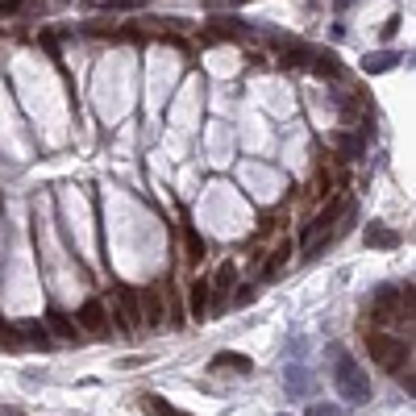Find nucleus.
Returning a JSON list of instances; mask_svg holds the SVG:
<instances>
[{"label":"nucleus","instance_id":"nucleus-5","mask_svg":"<svg viewBox=\"0 0 416 416\" xmlns=\"http://www.w3.org/2000/svg\"><path fill=\"white\" fill-rule=\"evenodd\" d=\"M75 325H83V333H92V338H100V333L108 329V308H104L100 300H88V304L79 308V317H75Z\"/></svg>","mask_w":416,"mask_h":416},{"label":"nucleus","instance_id":"nucleus-15","mask_svg":"<svg viewBox=\"0 0 416 416\" xmlns=\"http://www.w3.org/2000/svg\"><path fill=\"white\" fill-rule=\"evenodd\" d=\"M21 338H29V342H38V346H46V342H50L42 325H25V329H21Z\"/></svg>","mask_w":416,"mask_h":416},{"label":"nucleus","instance_id":"nucleus-4","mask_svg":"<svg viewBox=\"0 0 416 416\" xmlns=\"http://www.w3.org/2000/svg\"><path fill=\"white\" fill-rule=\"evenodd\" d=\"M117 321H121L125 329H138V325H142V300H138L133 288H121V292H117Z\"/></svg>","mask_w":416,"mask_h":416},{"label":"nucleus","instance_id":"nucleus-13","mask_svg":"<svg viewBox=\"0 0 416 416\" xmlns=\"http://www.w3.org/2000/svg\"><path fill=\"white\" fill-rule=\"evenodd\" d=\"M363 67H367L371 75H375V71H392V67H396V54H371Z\"/></svg>","mask_w":416,"mask_h":416},{"label":"nucleus","instance_id":"nucleus-1","mask_svg":"<svg viewBox=\"0 0 416 416\" xmlns=\"http://www.w3.org/2000/svg\"><path fill=\"white\" fill-rule=\"evenodd\" d=\"M367 350H371V358H375L383 371H400L404 358H408V342H404V338H392V333H367Z\"/></svg>","mask_w":416,"mask_h":416},{"label":"nucleus","instance_id":"nucleus-7","mask_svg":"<svg viewBox=\"0 0 416 416\" xmlns=\"http://www.w3.org/2000/svg\"><path fill=\"white\" fill-rule=\"evenodd\" d=\"M188 304H192V317H196V321H204V317H208V308H213V283H208V279H196V283H192V292H188Z\"/></svg>","mask_w":416,"mask_h":416},{"label":"nucleus","instance_id":"nucleus-6","mask_svg":"<svg viewBox=\"0 0 416 416\" xmlns=\"http://www.w3.org/2000/svg\"><path fill=\"white\" fill-rule=\"evenodd\" d=\"M208 371H213V375H250V371H254V363H250L246 354L225 350V354H217V358L208 363Z\"/></svg>","mask_w":416,"mask_h":416},{"label":"nucleus","instance_id":"nucleus-10","mask_svg":"<svg viewBox=\"0 0 416 416\" xmlns=\"http://www.w3.org/2000/svg\"><path fill=\"white\" fill-rule=\"evenodd\" d=\"M233 283H238V263H221V267H217V279H213V292L225 296Z\"/></svg>","mask_w":416,"mask_h":416},{"label":"nucleus","instance_id":"nucleus-11","mask_svg":"<svg viewBox=\"0 0 416 416\" xmlns=\"http://www.w3.org/2000/svg\"><path fill=\"white\" fill-rule=\"evenodd\" d=\"M183 238H188V263H204V254H208V246H204V238L188 225L183 229Z\"/></svg>","mask_w":416,"mask_h":416},{"label":"nucleus","instance_id":"nucleus-16","mask_svg":"<svg viewBox=\"0 0 416 416\" xmlns=\"http://www.w3.org/2000/svg\"><path fill=\"white\" fill-rule=\"evenodd\" d=\"M54 333H58V338H79V333H75V325H71V321H63V317H54Z\"/></svg>","mask_w":416,"mask_h":416},{"label":"nucleus","instance_id":"nucleus-8","mask_svg":"<svg viewBox=\"0 0 416 416\" xmlns=\"http://www.w3.org/2000/svg\"><path fill=\"white\" fill-rule=\"evenodd\" d=\"M367 246L396 250V246H400V233H396V229H388V225H371V229H367Z\"/></svg>","mask_w":416,"mask_h":416},{"label":"nucleus","instance_id":"nucleus-14","mask_svg":"<svg viewBox=\"0 0 416 416\" xmlns=\"http://www.w3.org/2000/svg\"><path fill=\"white\" fill-rule=\"evenodd\" d=\"M0 342H4V346H21V329H13L4 317H0Z\"/></svg>","mask_w":416,"mask_h":416},{"label":"nucleus","instance_id":"nucleus-2","mask_svg":"<svg viewBox=\"0 0 416 416\" xmlns=\"http://www.w3.org/2000/svg\"><path fill=\"white\" fill-rule=\"evenodd\" d=\"M333 375H338V383H342V392H346V396H350L354 404H363V400L371 396V388H367V375H363V371L354 367V358H350L346 350L338 354V363H333Z\"/></svg>","mask_w":416,"mask_h":416},{"label":"nucleus","instance_id":"nucleus-9","mask_svg":"<svg viewBox=\"0 0 416 416\" xmlns=\"http://www.w3.org/2000/svg\"><path fill=\"white\" fill-rule=\"evenodd\" d=\"M142 408L150 416H192V413H183V408H175V404H167L163 396H142Z\"/></svg>","mask_w":416,"mask_h":416},{"label":"nucleus","instance_id":"nucleus-17","mask_svg":"<svg viewBox=\"0 0 416 416\" xmlns=\"http://www.w3.org/2000/svg\"><path fill=\"white\" fill-rule=\"evenodd\" d=\"M308 416H342L333 404H317V408H308Z\"/></svg>","mask_w":416,"mask_h":416},{"label":"nucleus","instance_id":"nucleus-3","mask_svg":"<svg viewBox=\"0 0 416 416\" xmlns=\"http://www.w3.org/2000/svg\"><path fill=\"white\" fill-rule=\"evenodd\" d=\"M138 300H142V321H146L150 329H163V325H167V304H163L158 288H142Z\"/></svg>","mask_w":416,"mask_h":416},{"label":"nucleus","instance_id":"nucleus-12","mask_svg":"<svg viewBox=\"0 0 416 416\" xmlns=\"http://www.w3.org/2000/svg\"><path fill=\"white\" fill-rule=\"evenodd\" d=\"M288 254H292V242H279V246H275V254H271V263H267V279H275V275L283 271Z\"/></svg>","mask_w":416,"mask_h":416}]
</instances>
